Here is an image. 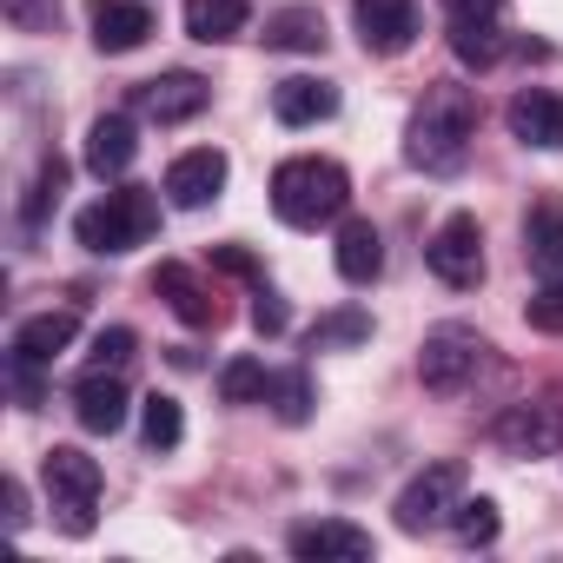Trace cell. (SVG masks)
Listing matches in <instances>:
<instances>
[{"label": "cell", "mask_w": 563, "mask_h": 563, "mask_svg": "<svg viewBox=\"0 0 563 563\" xmlns=\"http://www.w3.org/2000/svg\"><path fill=\"white\" fill-rule=\"evenodd\" d=\"M477 140V100L464 87H431L405 126V159L418 173H457Z\"/></svg>", "instance_id": "obj_1"}, {"label": "cell", "mask_w": 563, "mask_h": 563, "mask_svg": "<svg viewBox=\"0 0 563 563\" xmlns=\"http://www.w3.org/2000/svg\"><path fill=\"white\" fill-rule=\"evenodd\" d=\"M345 206H352V179H345L339 159L306 153V159H286V166L272 173V212L286 219V225H299V232L339 219Z\"/></svg>", "instance_id": "obj_2"}, {"label": "cell", "mask_w": 563, "mask_h": 563, "mask_svg": "<svg viewBox=\"0 0 563 563\" xmlns=\"http://www.w3.org/2000/svg\"><path fill=\"white\" fill-rule=\"evenodd\" d=\"M153 225H159V199H153V192H140V186H120V192L93 199V206L74 219L80 245H87V252H107V258H120V252L146 245V239H153Z\"/></svg>", "instance_id": "obj_3"}, {"label": "cell", "mask_w": 563, "mask_h": 563, "mask_svg": "<svg viewBox=\"0 0 563 563\" xmlns=\"http://www.w3.org/2000/svg\"><path fill=\"white\" fill-rule=\"evenodd\" d=\"M41 484H47V510L67 537H87L93 530V510H100V464L74 444H54L47 464H41Z\"/></svg>", "instance_id": "obj_4"}, {"label": "cell", "mask_w": 563, "mask_h": 563, "mask_svg": "<svg viewBox=\"0 0 563 563\" xmlns=\"http://www.w3.org/2000/svg\"><path fill=\"white\" fill-rule=\"evenodd\" d=\"M484 372H490V345H484L471 325H438V332H424V345H418V378H424V391L457 398V391H471Z\"/></svg>", "instance_id": "obj_5"}, {"label": "cell", "mask_w": 563, "mask_h": 563, "mask_svg": "<svg viewBox=\"0 0 563 563\" xmlns=\"http://www.w3.org/2000/svg\"><path fill=\"white\" fill-rule=\"evenodd\" d=\"M457 504H464V464H424V471L398 490L391 517H398V530L424 537V530L451 523V517H457Z\"/></svg>", "instance_id": "obj_6"}, {"label": "cell", "mask_w": 563, "mask_h": 563, "mask_svg": "<svg viewBox=\"0 0 563 563\" xmlns=\"http://www.w3.org/2000/svg\"><path fill=\"white\" fill-rule=\"evenodd\" d=\"M497 451L510 457H556L563 451V398H530V405H510L497 424H490Z\"/></svg>", "instance_id": "obj_7"}, {"label": "cell", "mask_w": 563, "mask_h": 563, "mask_svg": "<svg viewBox=\"0 0 563 563\" xmlns=\"http://www.w3.org/2000/svg\"><path fill=\"white\" fill-rule=\"evenodd\" d=\"M424 258H431V272L444 278L451 292H471L477 278H484V232H477V219H471V212H451V219L431 232Z\"/></svg>", "instance_id": "obj_8"}, {"label": "cell", "mask_w": 563, "mask_h": 563, "mask_svg": "<svg viewBox=\"0 0 563 563\" xmlns=\"http://www.w3.org/2000/svg\"><path fill=\"white\" fill-rule=\"evenodd\" d=\"M286 550L299 563H365L372 556V530H358L345 517H312V523H292Z\"/></svg>", "instance_id": "obj_9"}, {"label": "cell", "mask_w": 563, "mask_h": 563, "mask_svg": "<svg viewBox=\"0 0 563 563\" xmlns=\"http://www.w3.org/2000/svg\"><path fill=\"white\" fill-rule=\"evenodd\" d=\"M352 21H358V41L365 54H405L418 41V0H352Z\"/></svg>", "instance_id": "obj_10"}, {"label": "cell", "mask_w": 563, "mask_h": 563, "mask_svg": "<svg viewBox=\"0 0 563 563\" xmlns=\"http://www.w3.org/2000/svg\"><path fill=\"white\" fill-rule=\"evenodd\" d=\"M225 153L219 146H192V153H179L173 166H166V192H173V206H186V212H199V206H212L219 192H225Z\"/></svg>", "instance_id": "obj_11"}, {"label": "cell", "mask_w": 563, "mask_h": 563, "mask_svg": "<svg viewBox=\"0 0 563 563\" xmlns=\"http://www.w3.org/2000/svg\"><path fill=\"white\" fill-rule=\"evenodd\" d=\"M206 80L199 74H159V80H146L133 100H140V113L146 120H159V126H179V120H192V113H206Z\"/></svg>", "instance_id": "obj_12"}, {"label": "cell", "mask_w": 563, "mask_h": 563, "mask_svg": "<svg viewBox=\"0 0 563 563\" xmlns=\"http://www.w3.org/2000/svg\"><path fill=\"white\" fill-rule=\"evenodd\" d=\"M74 339H80V312H74V306H60V312H41V319H27V325L14 332V365L41 372V365H54V358H60Z\"/></svg>", "instance_id": "obj_13"}, {"label": "cell", "mask_w": 563, "mask_h": 563, "mask_svg": "<svg viewBox=\"0 0 563 563\" xmlns=\"http://www.w3.org/2000/svg\"><path fill=\"white\" fill-rule=\"evenodd\" d=\"M504 120H510V133L523 146H543V153L563 146V93H550V87H523Z\"/></svg>", "instance_id": "obj_14"}, {"label": "cell", "mask_w": 563, "mask_h": 563, "mask_svg": "<svg viewBox=\"0 0 563 563\" xmlns=\"http://www.w3.org/2000/svg\"><path fill=\"white\" fill-rule=\"evenodd\" d=\"M87 21H93V47H100V54H133V47L153 34L146 0H93Z\"/></svg>", "instance_id": "obj_15"}, {"label": "cell", "mask_w": 563, "mask_h": 563, "mask_svg": "<svg viewBox=\"0 0 563 563\" xmlns=\"http://www.w3.org/2000/svg\"><path fill=\"white\" fill-rule=\"evenodd\" d=\"M272 113L286 120V126H319V120L339 113V87H332V80H306V74H292V80H278V87H272Z\"/></svg>", "instance_id": "obj_16"}, {"label": "cell", "mask_w": 563, "mask_h": 563, "mask_svg": "<svg viewBox=\"0 0 563 563\" xmlns=\"http://www.w3.org/2000/svg\"><path fill=\"white\" fill-rule=\"evenodd\" d=\"M153 292L186 319V325H219V299L192 278V265H179V258H166L159 272H153Z\"/></svg>", "instance_id": "obj_17"}, {"label": "cell", "mask_w": 563, "mask_h": 563, "mask_svg": "<svg viewBox=\"0 0 563 563\" xmlns=\"http://www.w3.org/2000/svg\"><path fill=\"white\" fill-rule=\"evenodd\" d=\"M332 258H339V278H345V286H372V278L385 272V239H378V225H372V219H345Z\"/></svg>", "instance_id": "obj_18"}, {"label": "cell", "mask_w": 563, "mask_h": 563, "mask_svg": "<svg viewBox=\"0 0 563 563\" xmlns=\"http://www.w3.org/2000/svg\"><path fill=\"white\" fill-rule=\"evenodd\" d=\"M133 153H140L133 120H126V113H100L93 133H87V166H93L100 179H120V173L133 166Z\"/></svg>", "instance_id": "obj_19"}, {"label": "cell", "mask_w": 563, "mask_h": 563, "mask_svg": "<svg viewBox=\"0 0 563 563\" xmlns=\"http://www.w3.org/2000/svg\"><path fill=\"white\" fill-rule=\"evenodd\" d=\"M126 385L113 378V372H87L80 378V391H74V411H80V424L87 431H120L126 424Z\"/></svg>", "instance_id": "obj_20"}, {"label": "cell", "mask_w": 563, "mask_h": 563, "mask_svg": "<svg viewBox=\"0 0 563 563\" xmlns=\"http://www.w3.org/2000/svg\"><path fill=\"white\" fill-rule=\"evenodd\" d=\"M523 258L543 272V278H563V206H530L523 212Z\"/></svg>", "instance_id": "obj_21"}, {"label": "cell", "mask_w": 563, "mask_h": 563, "mask_svg": "<svg viewBox=\"0 0 563 563\" xmlns=\"http://www.w3.org/2000/svg\"><path fill=\"white\" fill-rule=\"evenodd\" d=\"M265 47L272 54H319L325 47V14L319 8H278L265 21Z\"/></svg>", "instance_id": "obj_22"}, {"label": "cell", "mask_w": 563, "mask_h": 563, "mask_svg": "<svg viewBox=\"0 0 563 563\" xmlns=\"http://www.w3.org/2000/svg\"><path fill=\"white\" fill-rule=\"evenodd\" d=\"M245 0H186V34L192 41H206V47H219V41H232V34H245Z\"/></svg>", "instance_id": "obj_23"}, {"label": "cell", "mask_w": 563, "mask_h": 563, "mask_svg": "<svg viewBox=\"0 0 563 563\" xmlns=\"http://www.w3.org/2000/svg\"><path fill=\"white\" fill-rule=\"evenodd\" d=\"M140 431H146V444H153V451H173V444L186 438V411H179V398L153 391V398L140 405Z\"/></svg>", "instance_id": "obj_24"}, {"label": "cell", "mask_w": 563, "mask_h": 563, "mask_svg": "<svg viewBox=\"0 0 563 563\" xmlns=\"http://www.w3.org/2000/svg\"><path fill=\"white\" fill-rule=\"evenodd\" d=\"M451 47H457V60H464V67H490V60L504 54L497 21H451Z\"/></svg>", "instance_id": "obj_25"}, {"label": "cell", "mask_w": 563, "mask_h": 563, "mask_svg": "<svg viewBox=\"0 0 563 563\" xmlns=\"http://www.w3.org/2000/svg\"><path fill=\"white\" fill-rule=\"evenodd\" d=\"M265 405L286 418V424H306V418H312V378H306V372H278L272 391H265Z\"/></svg>", "instance_id": "obj_26"}, {"label": "cell", "mask_w": 563, "mask_h": 563, "mask_svg": "<svg viewBox=\"0 0 563 563\" xmlns=\"http://www.w3.org/2000/svg\"><path fill=\"white\" fill-rule=\"evenodd\" d=\"M219 391H225V405H258V398L272 391V372H265L258 358H232V365L219 372Z\"/></svg>", "instance_id": "obj_27"}, {"label": "cell", "mask_w": 563, "mask_h": 563, "mask_svg": "<svg viewBox=\"0 0 563 563\" xmlns=\"http://www.w3.org/2000/svg\"><path fill=\"white\" fill-rule=\"evenodd\" d=\"M451 523H457V537H464V543H497V530H504V517H497V504H490V497H464Z\"/></svg>", "instance_id": "obj_28"}, {"label": "cell", "mask_w": 563, "mask_h": 563, "mask_svg": "<svg viewBox=\"0 0 563 563\" xmlns=\"http://www.w3.org/2000/svg\"><path fill=\"white\" fill-rule=\"evenodd\" d=\"M358 339H372V319H365V312H332V319H319V332H312L319 352H325V345H358Z\"/></svg>", "instance_id": "obj_29"}, {"label": "cell", "mask_w": 563, "mask_h": 563, "mask_svg": "<svg viewBox=\"0 0 563 563\" xmlns=\"http://www.w3.org/2000/svg\"><path fill=\"white\" fill-rule=\"evenodd\" d=\"M523 319L537 325V332H563V278H550L543 292H530V306H523Z\"/></svg>", "instance_id": "obj_30"}, {"label": "cell", "mask_w": 563, "mask_h": 563, "mask_svg": "<svg viewBox=\"0 0 563 563\" xmlns=\"http://www.w3.org/2000/svg\"><path fill=\"white\" fill-rule=\"evenodd\" d=\"M133 345H140V339H133L126 325H107V332L93 339V372H120V365L133 358Z\"/></svg>", "instance_id": "obj_31"}, {"label": "cell", "mask_w": 563, "mask_h": 563, "mask_svg": "<svg viewBox=\"0 0 563 563\" xmlns=\"http://www.w3.org/2000/svg\"><path fill=\"white\" fill-rule=\"evenodd\" d=\"M252 325H258L265 339H278V332H286V325H292V312H286V299H278V292H265V286H258V292H252Z\"/></svg>", "instance_id": "obj_32"}, {"label": "cell", "mask_w": 563, "mask_h": 563, "mask_svg": "<svg viewBox=\"0 0 563 563\" xmlns=\"http://www.w3.org/2000/svg\"><path fill=\"white\" fill-rule=\"evenodd\" d=\"M54 199H60V159H47V166H41V186H34V199H27V219L41 225Z\"/></svg>", "instance_id": "obj_33"}, {"label": "cell", "mask_w": 563, "mask_h": 563, "mask_svg": "<svg viewBox=\"0 0 563 563\" xmlns=\"http://www.w3.org/2000/svg\"><path fill=\"white\" fill-rule=\"evenodd\" d=\"M444 8H451V21H497L510 0H444Z\"/></svg>", "instance_id": "obj_34"}, {"label": "cell", "mask_w": 563, "mask_h": 563, "mask_svg": "<svg viewBox=\"0 0 563 563\" xmlns=\"http://www.w3.org/2000/svg\"><path fill=\"white\" fill-rule=\"evenodd\" d=\"M219 265H225V272H232V278H252V258H245V252H239V245H219Z\"/></svg>", "instance_id": "obj_35"}, {"label": "cell", "mask_w": 563, "mask_h": 563, "mask_svg": "<svg viewBox=\"0 0 563 563\" xmlns=\"http://www.w3.org/2000/svg\"><path fill=\"white\" fill-rule=\"evenodd\" d=\"M8 530H27V497H21V484H8Z\"/></svg>", "instance_id": "obj_36"}]
</instances>
